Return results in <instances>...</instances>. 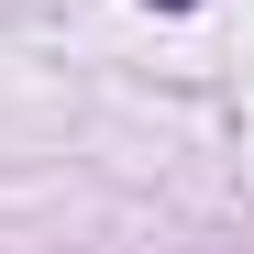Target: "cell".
<instances>
[{"label": "cell", "instance_id": "cell-1", "mask_svg": "<svg viewBox=\"0 0 254 254\" xmlns=\"http://www.w3.org/2000/svg\"><path fill=\"white\" fill-rule=\"evenodd\" d=\"M155 11H199V0H155Z\"/></svg>", "mask_w": 254, "mask_h": 254}]
</instances>
